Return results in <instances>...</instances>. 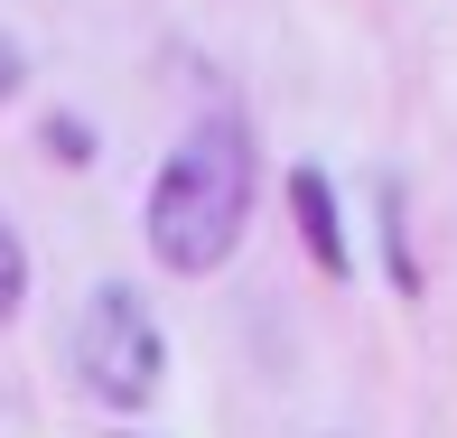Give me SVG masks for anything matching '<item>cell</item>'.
<instances>
[{"label":"cell","mask_w":457,"mask_h":438,"mask_svg":"<svg viewBox=\"0 0 457 438\" xmlns=\"http://www.w3.org/2000/svg\"><path fill=\"white\" fill-rule=\"evenodd\" d=\"M75 383L94 392L103 410H150L159 383H169V326H159V308L140 299L131 280H103L85 299V326H75Z\"/></svg>","instance_id":"cell-2"},{"label":"cell","mask_w":457,"mask_h":438,"mask_svg":"<svg viewBox=\"0 0 457 438\" xmlns=\"http://www.w3.org/2000/svg\"><path fill=\"white\" fill-rule=\"evenodd\" d=\"M47 150H66V159H94V140H85V121H47Z\"/></svg>","instance_id":"cell-5"},{"label":"cell","mask_w":457,"mask_h":438,"mask_svg":"<svg viewBox=\"0 0 457 438\" xmlns=\"http://www.w3.org/2000/svg\"><path fill=\"white\" fill-rule=\"evenodd\" d=\"M19 75H29V56H19V47H10V37H0V103H10V94H19Z\"/></svg>","instance_id":"cell-6"},{"label":"cell","mask_w":457,"mask_h":438,"mask_svg":"<svg viewBox=\"0 0 457 438\" xmlns=\"http://www.w3.org/2000/svg\"><path fill=\"white\" fill-rule=\"evenodd\" d=\"M29 308V243L10 234V215H0V326Z\"/></svg>","instance_id":"cell-4"},{"label":"cell","mask_w":457,"mask_h":438,"mask_svg":"<svg viewBox=\"0 0 457 438\" xmlns=\"http://www.w3.org/2000/svg\"><path fill=\"white\" fill-rule=\"evenodd\" d=\"M140 224H150V252L169 270H187V280L224 270L234 243H243V224H253V131H243L234 112H205L196 131L159 159Z\"/></svg>","instance_id":"cell-1"},{"label":"cell","mask_w":457,"mask_h":438,"mask_svg":"<svg viewBox=\"0 0 457 438\" xmlns=\"http://www.w3.org/2000/svg\"><path fill=\"white\" fill-rule=\"evenodd\" d=\"M289 215H299L308 261H318L327 280H345V270H355V243H345V215H337V186H327V169H289Z\"/></svg>","instance_id":"cell-3"}]
</instances>
